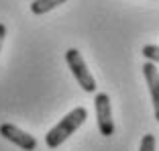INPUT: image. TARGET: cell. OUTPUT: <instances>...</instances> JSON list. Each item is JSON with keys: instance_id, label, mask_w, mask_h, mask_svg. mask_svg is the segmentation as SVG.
I'll use <instances>...</instances> for the list:
<instances>
[{"instance_id": "obj_3", "label": "cell", "mask_w": 159, "mask_h": 151, "mask_svg": "<svg viewBox=\"0 0 159 151\" xmlns=\"http://www.w3.org/2000/svg\"><path fill=\"white\" fill-rule=\"evenodd\" d=\"M94 108H96V121H98L100 135L112 137L114 135V121H112V106H110V96L106 92H98L94 98Z\"/></svg>"}, {"instance_id": "obj_6", "label": "cell", "mask_w": 159, "mask_h": 151, "mask_svg": "<svg viewBox=\"0 0 159 151\" xmlns=\"http://www.w3.org/2000/svg\"><path fill=\"white\" fill-rule=\"evenodd\" d=\"M63 2H67V0H33L31 2V12L33 14H45L49 10L61 6Z\"/></svg>"}, {"instance_id": "obj_4", "label": "cell", "mask_w": 159, "mask_h": 151, "mask_svg": "<svg viewBox=\"0 0 159 151\" xmlns=\"http://www.w3.org/2000/svg\"><path fill=\"white\" fill-rule=\"evenodd\" d=\"M0 135H2L6 141L19 145L20 149H25V151H35L37 149V139H35L33 135H29L23 129L14 127V125H10V123L0 125Z\"/></svg>"}, {"instance_id": "obj_9", "label": "cell", "mask_w": 159, "mask_h": 151, "mask_svg": "<svg viewBox=\"0 0 159 151\" xmlns=\"http://www.w3.org/2000/svg\"><path fill=\"white\" fill-rule=\"evenodd\" d=\"M4 37H6V27L0 23V49H2V41H4Z\"/></svg>"}, {"instance_id": "obj_5", "label": "cell", "mask_w": 159, "mask_h": 151, "mask_svg": "<svg viewBox=\"0 0 159 151\" xmlns=\"http://www.w3.org/2000/svg\"><path fill=\"white\" fill-rule=\"evenodd\" d=\"M143 76H145V82L149 86V94L153 100V110H155V121L159 123V71L155 67L153 62H147L143 66Z\"/></svg>"}, {"instance_id": "obj_8", "label": "cell", "mask_w": 159, "mask_h": 151, "mask_svg": "<svg viewBox=\"0 0 159 151\" xmlns=\"http://www.w3.org/2000/svg\"><path fill=\"white\" fill-rule=\"evenodd\" d=\"M139 151H155V137L153 135H145V137L141 139Z\"/></svg>"}, {"instance_id": "obj_7", "label": "cell", "mask_w": 159, "mask_h": 151, "mask_svg": "<svg viewBox=\"0 0 159 151\" xmlns=\"http://www.w3.org/2000/svg\"><path fill=\"white\" fill-rule=\"evenodd\" d=\"M143 57L147 62L159 63V45H145L143 47Z\"/></svg>"}, {"instance_id": "obj_1", "label": "cell", "mask_w": 159, "mask_h": 151, "mask_svg": "<svg viewBox=\"0 0 159 151\" xmlns=\"http://www.w3.org/2000/svg\"><path fill=\"white\" fill-rule=\"evenodd\" d=\"M86 118H88V110H86L84 106H75L71 112H67L66 117L61 118L59 123H57L55 127L45 135L47 147H51V149L59 147L67 137H71V135H74V133L86 123Z\"/></svg>"}, {"instance_id": "obj_2", "label": "cell", "mask_w": 159, "mask_h": 151, "mask_svg": "<svg viewBox=\"0 0 159 151\" xmlns=\"http://www.w3.org/2000/svg\"><path fill=\"white\" fill-rule=\"evenodd\" d=\"M66 62L67 66H70L71 74H74L75 82L80 84V88L86 90V92H96V80L92 78V74H90L88 66H86L84 57H82V53L78 51V49H67L66 51Z\"/></svg>"}]
</instances>
